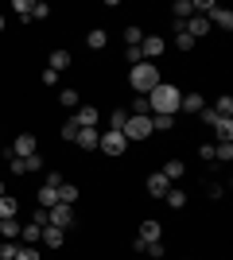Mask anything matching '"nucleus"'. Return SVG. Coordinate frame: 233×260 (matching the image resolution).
<instances>
[{"instance_id":"f257e3e1","label":"nucleus","mask_w":233,"mask_h":260,"mask_svg":"<svg viewBox=\"0 0 233 260\" xmlns=\"http://www.w3.org/2000/svg\"><path fill=\"white\" fill-rule=\"evenodd\" d=\"M179 101H183V89H175L171 82H159V86L148 93V109H152V117H175Z\"/></svg>"},{"instance_id":"f03ea898","label":"nucleus","mask_w":233,"mask_h":260,"mask_svg":"<svg viewBox=\"0 0 233 260\" xmlns=\"http://www.w3.org/2000/svg\"><path fill=\"white\" fill-rule=\"evenodd\" d=\"M128 82H132V89L140 93V98H148V93L159 86V70H155V62H136L132 70H128Z\"/></svg>"},{"instance_id":"7ed1b4c3","label":"nucleus","mask_w":233,"mask_h":260,"mask_svg":"<svg viewBox=\"0 0 233 260\" xmlns=\"http://www.w3.org/2000/svg\"><path fill=\"white\" fill-rule=\"evenodd\" d=\"M121 136L124 140H144V136H152V117H128Z\"/></svg>"},{"instance_id":"20e7f679","label":"nucleus","mask_w":233,"mask_h":260,"mask_svg":"<svg viewBox=\"0 0 233 260\" xmlns=\"http://www.w3.org/2000/svg\"><path fill=\"white\" fill-rule=\"evenodd\" d=\"M97 148L105 155H113V159H117V155H124V148H128V140H124L121 132L117 128H109V132H101V140H97Z\"/></svg>"},{"instance_id":"39448f33","label":"nucleus","mask_w":233,"mask_h":260,"mask_svg":"<svg viewBox=\"0 0 233 260\" xmlns=\"http://www.w3.org/2000/svg\"><path fill=\"white\" fill-rule=\"evenodd\" d=\"M39 167H43L39 152H35V155H12V159H8V171L12 175H27V171H39Z\"/></svg>"},{"instance_id":"423d86ee","label":"nucleus","mask_w":233,"mask_h":260,"mask_svg":"<svg viewBox=\"0 0 233 260\" xmlns=\"http://www.w3.org/2000/svg\"><path fill=\"white\" fill-rule=\"evenodd\" d=\"M47 217H51V225H58V229H74V206H51L47 210Z\"/></svg>"},{"instance_id":"0eeeda50","label":"nucleus","mask_w":233,"mask_h":260,"mask_svg":"<svg viewBox=\"0 0 233 260\" xmlns=\"http://www.w3.org/2000/svg\"><path fill=\"white\" fill-rule=\"evenodd\" d=\"M206 23H210V27H222V31H229V27H233V12L222 8V4H214V8L206 12Z\"/></svg>"},{"instance_id":"6e6552de","label":"nucleus","mask_w":233,"mask_h":260,"mask_svg":"<svg viewBox=\"0 0 233 260\" xmlns=\"http://www.w3.org/2000/svg\"><path fill=\"white\" fill-rule=\"evenodd\" d=\"M159 54H163V39H159V35H144V43H140V58H144V62H155Z\"/></svg>"},{"instance_id":"1a4fd4ad","label":"nucleus","mask_w":233,"mask_h":260,"mask_svg":"<svg viewBox=\"0 0 233 260\" xmlns=\"http://www.w3.org/2000/svg\"><path fill=\"white\" fill-rule=\"evenodd\" d=\"M171 186H175V183H171V179H167L163 171H155V175H148V194H152V198H163L167 190H171Z\"/></svg>"},{"instance_id":"9d476101","label":"nucleus","mask_w":233,"mask_h":260,"mask_svg":"<svg viewBox=\"0 0 233 260\" xmlns=\"http://www.w3.org/2000/svg\"><path fill=\"white\" fill-rule=\"evenodd\" d=\"M74 124L78 128H97V109L93 105H78L74 109Z\"/></svg>"},{"instance_id":"9b49d317","label":"nucleus","mask_w":233,"mask_h":260,"mask_svg":"<svg viewBox=\"0 0 233 260\" xmlns=\"http://www.w3.org/2000/svg\"><path fill=\"white\" fill-rule=\"evenodd\" d=\"M97 140H101L97 128H78V136H74V144L82 148V152H97Z\"/></svg>"},{"instance_id":"f8f14e48","label":"nucleus","mask_w":233,"mask_h":260,"mask_svg":"<svg viewBox=\"0 0 233 260\" xmlns=\"http://www.w3.org/2000/svg\"><path fill=\"white\" fill-rule=\"evenodd\" d=\"M39 152V144H35L31 132H23V136H16V144H12V155H35Z\"/></svg>"},{"instance_id":"ddd939ff","label":"nucleus","mask_w":233,"mask_h":260,"mask_svg":"<svg viewBox=\"0 0 233 260\" xmlns=\"http://www.w3.org/2000/svg\"><path fill=\"white\" fill-rule=\"evenodd\" d=\"M136 237L144 241V245H148V241H159V237H163V225H159L155 217H148V221H140V233H136Z\"/></svg>"},{"instance_id":"4468645a","label":"nucleus","mask_w":233,"mask_h":260,"mask_svg":"<svg viewBox=\"0 0 233 260\" xmlns=\"http://www.w3.org/2000/svg\"><path fill=\"white\" fill-rule=\"evenodd\" d=\"M183 31H187L190 39H202V35L210 31V23H206V16H190V20L183 23Z\"/></svg>"},{"instance_id":"2eb2a0df","label":"nucleus","mask_w":233,"mask_h":260,"mask_svg":"<svg viewBox=\"0 0 233 260\" xmlns=\"http://www.w3.org/2000/svg\"><path fill=\"white\" fill-rule=\"evenodd\" d=\"M47 245V249H58L62 241H66V229H58V225H43V237H39Z\"/></svg>"},{"instance_id":"dca6fc26","label":"nucleus","mask_w":233,"mask_h":260,"mask_svg":"<svg viewBox=\"0 0 233 260\" xmlns=\"http://www.w3.org/2000/svg\"><path fill=\"white\" fill-rule=\"evenodd\" d=\"M202 109H206L202 93H183V101H179V113H202Z\"/></svg>"},{"instance_id":"f3484780","label":"nucleus","mask_w":233,"mask_h":260,"mask_svg":"<svg viewBox=\"0 0 233 260\" xmlns=\"http://www.w3.org/2000/svg\"><path fill=\"white\" fill-rule=\"evenodd\" d=\"M214 136H218V144H233V117L218 120V124H214Z\"/></svg>"},{"instance_id":"a211bd4d","label":"nucleus","mask_w":233,"mask_h":260,"mask_svg":"<svg viewBox=\"0 0 233 260\" xmlns=\"http://www.w3.org/2000/svg\"><path fill=\"white\" fill-rule=\"evenodd\" d=\"M35 206H43V210L58 206V186H47L43 183V190H39V198H35Z\"/></svg>"},{"instance_id":"6ab92c4d","label":"nucleus","mask_w":233,"mask_h":260,"mask_svg":"<svg viewBox=\"0 0 233 260\" xmlns=\"http://www.w3.org/2000/svg\"><path fill=\"white\" fill-rule=\"evenodd\" d=\"M39 237H43V225H35V221L20 229V245H39Z\"/></svg>"},{"instance_id":"aec40b11","label":"nucleus","mask_w":233,"mask_h":260,"mask_svg":"<svg viewBox=\"0 0 233 260\" xmlns=\"http://www.w3.org/2000/svg\"><path fill=\"white\" fill-rule=\"evenodd\" d=\"M20 221H16V217H4V221H0V237L4 241H20Z\"/></svg>"},{"instance_id":"412c9836","label":"nucleus","mask_w":233,"mask_h":260,"mask_svg":"<svg viewBox=\"0 0 233 260\" xmlns=\"http://www.w3.org/2000/svg\"><path fill=\"white\" fill-rule=\"evenodd\" d=\"M163 198H167V206H171V210H183V206H187V190H179V186H171Z\"/></svg>"},{"instance_id":"4be33fe9","label":"nucleus","mask_w":233,"mask_h":260,"mask_svg":"<svg viewBox=\"0 0 233 260\" xmlns=\"http://www.w3.org/2000/svg\"><path fill=\"white\" fill-rule=\"evenodd\" d=\"M105 43H109V39H105V31H101V27H93V31L86 35V47H89V51H105Z\"/></svg>"},{"instance_id":"5701e85b","label":"nucleus","mask_w":233,"mask_h":260,"mask_svg":"<svg viewBox=\"0 0 233 260\" xmlns=\"http://www.w3.org/2000/svg\"><path fill=\"white\" fill-rule=\"evenodd\" d=\"M58 202H62V206H74V202H78V186L62 183V186H58Z\"/></svg>"},{"instance_id":"b1692460","label":"nucleus","mask_w":233,"mask_h":260,"mask_svg":"<svg viewBox=\"0 0 233 260\" xmlns=\"http://www.w3.org/2000/svg\"><path fill=\"white\" fill-rule=\"evenodd\" d=\"M66 66H70V51H62V47H58V51H51V70H58V74H62Z\"/></svg>"},{"instance_id":"393cba45","label":"nucleus","mask_w":233,"mask_h":260,"mask_svg":"<svg viewBox=\"0 0 233 260\" xmlns=\"http://www.w3.org/2000/svg\"><path fill=\"white\" fill-rule=\"evenodd\" d=\"M214 113H218V117H233V98H229V93H222V98H218V101H214Z\"/></svg>"},{"instance_id":"a878e982","label":"nucleus","mask_w":233,"mask_h":260,"mask_svg":"<svg viewBox=\"0 0 233 260\" xmlns=\"http://www.w3.org/2000/svg\"><path fill=\"white\" fill-rule=\"evenodd\" d=\"M20 256V241H0V260H16Z\"/></svg>"},{"instance_id":"bb28decb","label":"nucleus","mask_w":233,"mask_h":260,"mask_svg":"<svg viewBox=\"0 0 233 260\" xmlns=\"http://www.w3.org/2000/svg\"><path fill=\"white\" fill-rule=\"evenodd\" d=\"M163 175H167V179H171V183H179V179L187 175V167H183V163H179V159H171V163H167V167H163Z\"/></svg>"},{"instance_id":"cd10ccee","label":"nucleus","mask_w":233,"mask_h":260,"mask_svg":"<svg viewBox=\"0 0 233 260\" xmlns=\"http://www.w3.org/2000/svg\"><path fill=\"white\" fill-rule=\"evenodd\" d=\"M171 12H175V20H190V16H194L190 0H175V4H171Z\"/></svg>"},{"instance_id":"c85d7f7f","label":"nucleus","mask_w":233,"mask_h":260,"mask_svg":"<svg viewBox=\"0 0 233 260\" xmlns=\"http://www.w3.org/2000/svg\"><path fill=\"white\" fill-rule=\"evenodd\" d=\"M16 198H8V194H0V221H4V217H16Z\"/></svg>"},{"instance_id":"c756f323","label":"nucleus","mask_w":233,"mask_h":260,"mask_svg":"<svg viewBox=\"0 0 233 260\" xmlns=\"http://www.w3.org/2000/svg\"><path fill=\"white\" fill-rule=\"evenodd\" d=\"M124 43H128V47H140V43H144V31H140L136 23H132V27H124Z\"/></svg>"},{"instance_id":"7c9ffc66","label":"nucleus","mask_w":233,"mask_h":260,"mask_svg":"<svg viewBox=\"0 0 233 260\" xmlns=\"http://www.w3.org/2000/svg\"><path fill=\"white\" fill-rule=\"evenodd\" d=\"M175 128V117H152V132H171Z\"/></svg>"},{"instance_id":"2f4dec72","label":"nucleus","mask_w":233,"mask_h":260,"mask_svg":"<svg viewBox=\"0 0 233 260\" xmlns=\"http://www.w3.org/2000/svg\"><path fill=\"white\" fill-rule=\"evenodd\" d=\"M124 120H128V109H113V117H109V128L121 132L124 128Z\"/></svg>"},{"instance_id":"473e14b6","label":"nucleus","mask_w":233,"mask_h":260,"mask_svg":"<svg viewBox=\"0 0 233 260\" xmlns=\"http://www.w3.org/2000/svg\"><path fill=\"white\" fill-rule=\"evenodd\" d=\"M128 117H152V109H148V98H136L132 101V113Z\"/></svg>"},{"instance_id":"72a5a7b5","label":"nucleus","mask_w":233,"mask_h":260,"mask_svg":"<svg viewBox=\"0 0 233 260\" xmlns=\"http://www.w3.org/2000/svg\"><path fill=\"white\" fill-rule=\"evenodd\" d=\"M214 159L229 163V159H233V144H214Z\"/></svg>"},{"instance_id":"f704fd0d","label":"nucleus","mask_w":233,"mask_h":260,"mask_svg":"<svg viewBox=\"0 0 233 260\" xmlns=\"http://www.w3.org/2000/svg\"><path fill=\"white\" fill-rule=\"evenodd\" d=\"M47 16H51V8L43 0H31V20H47Z\"/></svg>"},{"instance_id":"c9c22d12","label":"nucleus","mask_w":233,"mask_h":260,"mask_svg":"<svg viewBox=\"0 0 233 260\" xmlns=\"http://www.w3.org/2000/svg\"><path fill=\"white\" fill-rule=\"evenodd\" d=\"M58 101H62L66 109H78V89H62V93H58Z\"/></svg>"},{"instance_id":"e433bc0d","label":"nucleus","mask_w":233,"mask_h":260,"mask_svg":"<svg viewBox=\"0 0 233 260\" xmlns=\"http://www.w3.org/2000/svg\"><path fill=\"white\" fill-rule=\"evenodd\" d=\"M175 47H179V51H190V47H194V39H190L187 31H175Z\"/></svg>"},{"instance_id":"4c0bfd02","label":"nucleus","mask_w":233,"mask_h":260,"mask_svg":"<svg viewBox=\"0 0 233 260\" xmlns=\"http://www.w3.org/2000/svg\"><path fill=\"white\" fill-rule=\"evenodd\" d=\"M12 8L20 12V20H31V0H16V4H12Z\"/></svg>"},{"instance_id":"58836bf2","label":"nucleus","mask_w":233,"mask_h":260,"mask_svg":"<svg viewBox=\"0 0 233 260\" xmlns=\"http://www.w3.org/2000/svg\"><path fill=\"white\" fill-rule=\"evenodd\" d=\"M16 260H39V249L35 245H20V256Z\"/></svg>"},{"instance_id":"ea45409f","label":"nucleus","mask_w":233,"mask_h":260,"mask_svg":"<svg viewBox=\"0 0 233 260\" xmlns=\"http://www.w3.org/2000/svg\"><path fill=\"white\" fill-rule=\"evenodd\" d=\"M198 117H202V124H210V128H214V124H218V120H222V117H218V113H214V109H210V105L202 109Z\"/></svg>"},{"instance_id":"a19ab883","label":"nucleus","mask_w":233,"mask_h":260,"mask_svg":"<svg viewBox=\"0 0 233 260\" xmlns=\"http://www.w3.org/2000/svg\"><path fill=\"white\" fill-rule=\"evenodd\" d=\"M62 136H66V140H70V144H74V136H78V124H74V117H70V120H66V124H62Z\"/></svg>"},{"instance_id":"79ce46f5","label":"nucleus","mask_w":233,"mask_h":260,"mask_svg":"<svg viewBox=\"0 0 233 260\" xmlns=\"http://www.w3.org/2000/svg\"><path fill=\"white\" fill-rule=\"evenodd\" d=\"M124 58H128V66H136V62H144V58H140V47H128V51H124Z\"/></svg>"},{"instance_id":"37998d69","label":"nucleus","mask_w":233,"mask_h":260,"mask_svg":"<svg viewBox=\"0 0 233 260\" xmlns=\"http://www.w3.org/2000/svg\"><path fill=\"white\" fill-rule=\"evenodd\" d=\"M55 82H58V70H51V66H47V70H43V86H55Z\"/></svg>"},{"instance_id":"c03bdc74","label":"nucleus","mask_w":233,"mask_h":260,"mask_svg":"<svg viewBox=\"0 0 233 260\" xmlns=\"http://www.w3.org/2000/svg\"><path fill=\"white\" fill-rule=\"evenodd\" d=\"M62 183H66V179H62L58 171H47V186H62Z\"/></svg>"},{"instance_id":"a18cd8bd","label":"nucleus","mask_w":233,"mask_h":260,"mask_svg":"<svg viewBox=\"0 0 233 260\" xmlns=\"http://www.w3.org/2000/svg\"><path fill=\"white\" fill-rule=\"evenodd\" d=\"M0 31H4V16H0Z\"/></svg>"}]
</instances>
